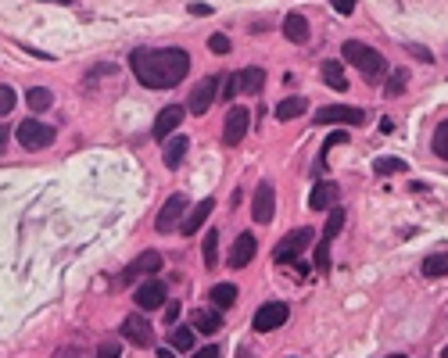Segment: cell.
<instances>
[{
	"label": "cell",
	"instance_id": "cell-1",
	"mask_svg": "<svg viewBox=\"0 0 448 358\" xmlns=\"http://www.w3.org/2000/svg\"><path fill=\"white\" fill-rule=\"evenodd\" d=\"M130 65H133V76L147 90H169V86H176V83L187 79V72H190V54L180 50V47H161V50L137 47L133 57H130Z\"/></svg>",
	"mask_w": 448,
	"mask_h": 358
},
{
	"label": "cell",
	"instance_id": "cell-2",
	"mask_svg": "<svg viewBox=\"0 0 448 358\" xmlns=\"http://www.w3.org/2000/svg\"><path fill=\"white\" fill-rule=\"evenodd\" d=\"M345 57H348V65H355V69L369 79V83L384 79V72H387L384 54H380V50H373V47H366V43H359V40H348V43H345Z\"/></svg>",
	"mask_w": 448,
	"mask_h": 358
},
{
	"label": "cell",
	"instance_id": "cell-3",
	"mask_svg": "<svg viewBox=\"0 0 448 358\" xmlns=\"http://www.w3.org/2000/svg\"><path fill=\"white\" fill-rule=\"evenodd\" d=\"M312 236H316V233H312L309 226H301V229L287 233L284 241L276 244V251H272V262H276V265H284V262H298V255H301V251L312 244Z\"/></svg>",
	"mask_w": 448,
	"mask_h": 358
},
{
	"label": "cell",
	"instance_id": "cell-4",
	"mask_svg": "<svg viewBox=\"0 0 448 358\" xmlns=\"http://www.w3.org/2000/svg\"><path fill=\"white\" fill-rule=\"evenodd\" d=\"M15 137H18V144L25 151H43V147L54 144V126L50 122H36V118H25Z\"/></svg>",
	"mask_w": 448,
	"mask_h": 358
},
{
	"label": "cell",
	"instance_id": "cell-5",
	"mask_svg": "<svg viewBox=\"0 0 448 358\" xmlns=\"http://www.w3.org/2000/svg\"><path fill=\"white\" fill-rule=\"evenodd\" d=\"M316 122H323V126H362L366 115H362V108H352V104H326L316 111Z\"/></svg>",
	"mask_w": 448,
	"mask_h": 358
},
{
	"label": "cell",
	"instance_id": "cell-6",
	"mask_svg": "<svg viewBox=\"0 0 448 358\" xmlns=\"http://www.w3.org/2000/svg\"><path fill=\"white\" fill-rule=\"evenodd\" d=\"M272 215H276V190L269 179H262L255 187V197H251V219L258 226H265V222H272Z\"/></svg>",
	"mask_w": 448,
	"mask_h": 358
},
{
	"label": "cell",
	"instance_id": "cell-7",
	"mask_svg": "<svg viewBox=\"0 0 448 358\" xmlns=\"http://www.w3.org/2000/svg\"><path fill=\"white\" fill-rule=\"evenodd\" d=\"M287 316H291V308H287L284 301H269V305H262V308L255 312L251 326H255L258 333H272L276 326H284V323H287Z\"/></svg>",
	"mask_w": 448,
	"mask_h": 358
},
{
	"label": "cell",
	"instance_id": "cell-8",
	"mask_svg": "<svg viewBox=\"0 0 448 358\" xmlns=\"http://www.w3.org/2000/svg\"><path fill=\"white\" fill-rule=\"evenodd\" d=\"M248 126H251V111L248 108H230L226 111V122H222V140H226L230 147L241 144L248 137Z\"/></svg>",
	"mask_w": 448,
	"mask_h": 358
},
{
	"label": "cell",
	"instance_id": "cell-9",
	"mask_svg": "<svg viewBox=\"0 0 448 358\" xmlns=\"http://www.w3.org/2000/svg\"><path fill=\"white\" fill-rule=\"evenodd\" d=\"M165 283H158V279H147V283H140L137 290H133V301H137V308L140 312H154V308H161L165 305Z\"/></svg>",
	"mask_w": 448,
	"mask_h": 358
},
{
	"label": "cell",
	"instance_id": "cell-10",
	"mask_svg": "<svg viewBox=\"0 0 448 358\" xmlns=\"http://www.w3.org/2000/svg\"><path fill=\"white\" fill-rule=\"evenodd\" d=\"M183 215H187V197H183V194H173L169 201L161 204V212H158L154 226H158L161 233H169V229H176V226L183 222Z\"/></svg>",
	"mask_w": 448,
	"mask_h": 358
},
{
	"label": "cell",
	"instance_id": "cell-11",
	"mask_svg": "<svg viewBox=\"0 0 448 358\" xmlns=\"http://www.w3.org/2000/svg\"><path fill=\"white\" fill-rule=\"evenodd\" d=\"M122 337L140 344V347H151L154 344V326L147 319H140V316H130V319H122Z\"/></svg>",
	"mask_w": 448,
	"mask_h": 358
},
{
	"label": "cell",
	"instance_id": "cell-12",
	"mask_svg": "<svg viewBox=\"0 0 448 358\" xmlns=\"http://www.w3.org/2000/svg\"><path fill=\"white\" fill-rule=\"evenodd\" d=\"M212 208H215V201L212 197H205L201 204H194V208H187V215H183V222H180V233L183 236H194L205 222H208V215H212Z\"/></svg>",
	"mask_w": 448,
	"mask_h": 358
},
{
	"label": "cell",
	"instance_id": "cell-13",
	"mask_svg": "<svg viewBox=\"0 0 448 358\" xmlns=\"http://www.w3.org/2000/svg\"><path fill=\"white\" fill-rule=\"evenodd\" d=\"M255 251H258L255 236H251V233H241L237 241H234V248H230V265H234V269H244V265L255 258Z\"/></svg>",
	"mask_w": 448,
	"mask_h": 358
},
{
	"label": "cell",
	"instance_id": "cell-14",
	"mask_svg": "<svg viewBox=\"0 0 448 358\" xmlns=\"http://www.w3.org/2000/svg\"><path fill=\"white\" fill-rule=\"evenodd\" d=\"M212 100H215V79H201V83L190 90V100H187V108H190L194 115H205V111L212 108Z\"/></svg>",
	"mask_w": 448,
	"mask_h": 358
},
{
	"label": "cell",
	"instance_id": "cell-15",
	"mask_svg": "<svg viewBox=\"0 0 448 358\" xmlns=\"http://www.w3.org/2000/svg\"><path fill=\"white\" fill-rule=\"evenodd\" d=\"M180 122H183V108H180V104H173V108H161L158 122H154V140H169V133H173Z\"/></svg>",
	"mask_w": 448,
	"mask_h": 358
},
{
	"label": "cell",
	"instance_id": "cell-16",
	"mask_svg": "<svg viewBox=\"0 0 448 358\" xmlns=\"http://www.w3.org/2000/svg\"><path fill=\"white\" fill-rule=\"evenodd\" d=\"M333 201H338V183H333V179H323V183H316V190L309 197V208L326 212V208H333Z\"/></svg>",
	"mask_w": 448,
	"mask_h": 358
},
{
	"label": "cell",
	"instance_id": "cell-17",
	"mask_svg": "<svg viewBox=\"0 0 448 358\" xmlns=\"http://www.w3.org/2000/svg\"><path fill=\"white\" fill-rule=\"evenodd\" d=\"M158 269H161V255H158V251H144V255L126 269L122 279H137V276H144V272H158Z\"/></svg>",
	"mask_w": 448,
	"mask_h": 358
},
{
	"label": "cell",
	"instance_id": "cell-18",
	"mask_svg": "<svg viewBox=\"0 0 448 358\" xmlns=\"http://www.w3.org/2000/svg\"><path fill=\"white\" fill-rule=\"evenodd\" d=\"M323 83L345 93V90H348V76H345V65H341V62H323Z\"/></svg>",
	"mask_w": 448,
	"mask_h": 358
},
{
	"label": "cell",
	"instance_id": "cell-19",
	"mask_svg": "<svg viewBox=\"0 0 448 358\" xmlns=\"http://www.w3.org/2000/svg\"><path fill=\"white\" fill-rule=\"evenodd\" d=\"M284 36H287L291 43H305V40H309V22H305V15H287V18H284Z\"/></svg>",
	"mask_w": 448,
	"mask_h": 358
},
{
	"label": "cell",
	"instance_id": "cell-20",
	"mask_svg": "<svg viewBox=\"0 0 448 358\" xmlns=\"http://www.w3.org/2000/svg\"><path fill=\"white\" fill-rule=\"evenodd\" d=\"M305 111H309V100H305V97H287V100L276 104V118H280V122L298 118V115H305Z\"/></svg>",
	"mask_w": 448,
	"mask_h": 358
},
{
	"label": "cell",
	"instance_id": "cell-21",
	"mask_svg": "<svg viewBox=\"0 0 448 358\" xmlns=\"http://www.w3.org/2000/svg\"><path fill=\"white\" fill-rule=\"evenodd\" d=\"M187 147H190V144H187V137H173L169 144H165V151H161V161H165V165H169V168H176V165L183 161Z\"/></svg>",
	"mask_w": 448,
	"mask_h": 358
},
{
	"label": "cell",
	"instance_id": "cell-22",
	"mask_svg": "<svg viewBox=\"0 0 448 358\" xmlns=\"http://www.w3.org/2000/svg\"><path fill=\"white\" fill-rule=\"evenodd\" d=\"M237 83H241V93H258L262 83H265V72H262L258 65H251V69H244V72L237 76Z\"/></svg>",
	"mask_w": 448,
	"mask_h": 358
},
{
	"label": "cell",
	"instance_id": "cell-23",
	"mask_svg": "<svg viewBox=\"0 0 448 358\" xmlns=\"http://www.w3.org/2000/svg\"><path fill=\"white\" fill-rule=\"evenodd\" d=\"M237 294H241V290H237L234 283H215V287H212V301H215L219 308H230V305L237 301Z\"/></svg>",
	"mask_w": 448,
	"mask_h": 358
},
{
	"label": "cell",
	"instance_id": "cell-24",
	"mask_svg": "<svg viewBox=\"0 0 448 358\" xmlns=\"http://www.w3.org/2000/svg\"><path fill=\"white\" fill-rule=\"evenodd\" d=\"M219 326H222V319H219V312H194V330H201V333H219Z\"/></svg>",
	"mask_w": 448,
	"mask_h": 358
},
{
	"label": "cell",
	"instance_id": "cell-25",
	"mask_svg": "<svg viewBox=\"0 0 448 358\" xmlns=\"http://www.w3.org/2000/svg\"><path fill=\"white\" fill-rule=\"evenodd\" d=\"M25 100H29V108H33V111H47V108L54 104V97H50V90H47V86H33V90L25 93Z\"/></svg>",
	"mask_w": 448,
	"mask_h": 358
},
{
	"label": "cell",
	"instance_id": "cell-26",
	"mask_svg": "<svg viewBox=\"0 0 448 358\" xmlns=\"http://www.w3.org/2000/svg\"><path fill=\"white\" fill-rule=\"evenodd\" d=\"M423 276H427V279L448 276V255H430V258L423 262Z\"/></svg>",
	"mask_w": 448,
	"mask_h": 358
},
{
	"label": "cell",
	"instance_id": "cell-27",
	"mask_svg": "<svg viewBox=\"0 0 448 358\" xmlns=\"http://www.w3.org/2000/svg\"><path fill=\"white\" fill-rule=\"evenodd\" d=\"M406 83H409V72L406 69H395V72H391V79H387V86H384V97H402Z\"/></svg>",
	"mask_w": 448,
	"mask_h": 358
},
{
	"label": "cell",
	"instance_id": "cell-28",
	"mask_svg": "<svg viewBox=\"0 0 448 358\" xmlns=\"http://www.w3.org/2000/svg\"><path fill=\"white\" fill-rule=\"evenodd\" d=\"M219 265V233H205V269H215Z\"/></svg>",
	"mask_w": 448,
	"mask_h": 358
},
{
	"label": "cell",
	"instance_id": "cell-29",
	"mask_svg": "<svg viewBox=\"0 0 448 358\" xmlns=\"http://www.w3.org/2000/svg\"><path fill=\"white\" fill-rule=\"evenodd\" d=\"M341 226H345V208H338V204H333V208H330V219H326V229H323V236H326V241H333V236L341 233Z\"/></svg>",
	"mask_w": 448,
	"mask_h": 358
},
{
	"label": "cell",
	"instance_id": "cell-30",
	"mask_svg": "<svg viewBox=\"0 0 448 358\" xmlns=\"http://www.w3.org/2000/svg\"><path fill=\"white\" fill-rule=\"evenodd\" d=\"M406 168H409V165H406L402 158H377V161H373V172H377V175H391V172H406Z\"/></svg>",
	"mask_w": 448,
	"mask_h": 358
},
{
	"label": "cell",
	"instance_id": "cell-31",
	"mask_svg": "<svg viewBox=\"0 0 448 358\" xmlns=\"http://www.w3.org/2000/svg\"><path fill=\"white\" fill-rule=\"evenodd\" d=\"M434 154L448 161V122H437L434 129Z\"/></svg>",
	"mask_w": 448,
	"mask_h": 358
},
{
	"label": "cell",
	"instance_id": "cell-32",
	"mask_svg": "<svg viewBox=\"0 0 448 358\" xmlns=\"http://www.w3.org/2000/svg\"><path fill=\"white\" fill-rule=\"evenodd\" d=\"M173 347L190 351V347H194V330H190V326H176V330H173Z\"/></svg>",
	"mask_w": 448,
	"mask_h": 358
},
{
	"label": "cell",
	"instance_id": "cell-33",
	"mask_svg": "<svg viewBox=\"0 0 448 358\" xmlns=\"http://www.w3.org/2000/svg\"><path fill=\"white\" fill-rule=\"evenodd\" d=\"M330 244H333V241H326V236H323L319 248H316V269H319V272L330 269Z\"/></svg>",
	"mask_w": 448,
	"mask_h": 358
},
{
	"label": "cell",
	"instance_id": "cell-34",
	"mask_svg": "<svg viewBox=\"0 0 448 358\" xmlns=\"http://www.w3.org/2000/svg\"><path fill=\"white\" fill-rule=\"evenodd\" d=\"M208 50H212V54H230V36L212 33V36H208Z\"/></svg>",
	"mask_w": 448,
	"mask_h": 358
},
{
	"label": "cell",
	"instance_id": "cell-35",
	"mask_svg": "<svg viewBox=\"0 0 448 358\" xmlns=\"http://www.w3.org/2000/svg\"><path fill=\"white\" fill-rule=\"evenodd\" d=\"M222 100H234V97H241V83H237V76H226V83H222V93H219Z\"/></svg>",
	"mask_w": 448,
	"mask_h": 358
},
{
	"label": "cell",
	"instance_id": "cell-36",
	"mask_svg": "<svg viewBox=\"0 0 448 358\" xmlns=\"http://www.w3.org/2000/svg\"><path fill=\"white\" fill-rule=\"evenodd\" d=\"M15 108V90L8 83H0V115H8Z\"/></svg>",
	"mask_w": 448,
	"mask_h": 358
},
{
	"label": "cell",
	"instance_id": "cell-37",
	"mask_svg": "<svg viewBox=\"0 0 448 358\" xmlns=\"http://www.w3.org/2000/svg\"><path fill=\"white\" fill-rule=\"evenodd\" d=\"M341 144H348V133H345V129H341V133H330V137H326V144H323V158H326V151L341 147Z\"/></svg>",
	"mask_w": 448,
	"mask_h": 358
},
{
	"label": "cell",
	"instance_id": "cell-38",
	"mask_svg": "<svg viewBox=\"0 0 448 358\" xmlns=\"http://www.w3.org/2000/svg\"><path fill=\"white\" fill-rule=\"evenodd\" d=\"M330 4H333V11H338V15H352L359 0H330Z\"/></svg>",
	"mask_w": 448,
	"mask_h": 358
},
{
	"label": "cell",
	"instance_id": "cell-39",
	"mask_svg": "<svg viewBox=\"0 0 448 358\" xmlns=\"http://www.w3.org/2000/svg\"><path fill=\"white\" fill-rule=\"evenodd\" d=\"M122 351H119V344H100V351H97V358H119Z\"/></svg>",
	"mask_w": 448,
	"mask_h": 358
},
{
	"label": "cell",
	"instance_id": "cell-40",
	"mask_svg": "<svg viewBox=\"0 0 448 358\" xmlns=\"http://www.w3.org/2000/svg\"><path fill=\"white\" fill-rule=\"evenodd\" d=\"M190 15H197V18H208V15H212V4H201V0H197V4H190Z\"/></svg>",
	"mask_w": 448,
	"mask_h": 358
},
{
	"label": "cell",
	"instance_id": "cell-41",
	"mask_svg": "<svg viewBox=\"0 0 448 358\" xmlns=\"http://www.w3.org/2000/svg\"><path fill=\"white\" fill-rule=\"evenodd\" d=\"M190 358H222V354H219V347H201V351H194Z\"/></svg>",
	"mask_w": 448,
	"mask_h": 358
},
{
	"label": "cell",
	"instance_id": "cell-42",
	"mask_svg": "<svg viewBox=\"0 0 448 358\" xmlns=\"http://www.w3.org/2000/svg\"><path fill=\"white\" fill-rule=\"evenodd\" d=\"M165 319H169V326L180 319V305H176V301H173V305H165Z\"/></svg>",
	"mask_w": 448,
	"mask_h": 358
},
{
	"label": "cell",
	"instance_id": "cell-43",
	"mask_svg": "<svg viewBox=\"0 0 448 358\" xmlns=\"http://www.w3.org/2000/svg\"><path fill=\"white\" fill-rule=\"evenodd\" d=\"M4 144H8V126L0 122V151H4Z\"/></svg>",
	"mask_w": 448,
	"mask_h": 358
},
{
	"label": "cell",
	"instance_id": "cell-44",
	"mask_svg": "<svg viewBox=\"0 0 448 358\" xmlns=\"http://www.w3.org/2000/svg\"><path fill=\"white\" fill-rule=\"evenodd\" d=\"M158 358H176V354H173V347H161V351H158Z\"/></svg>",
	"mask_w": 448,
	"mask_h": 358
},
{
	"label": "cell",
	"instance_id": "cell-45",
	"mask_svg": "<svg viewBox=\"0 0 448 358\" xmlns=\"http://www.w3.org/2000/svg\"><path fill=\"white\" fill-rule=\"evenodd\" d=\"M387 358H406V354H387Z\"/></svg>",
	"mask_w": 448,
	"mask_h": 358
},
{
	"label": "cell",
	"instance_id": "cell-46",
	"mask_svg": "<svg viewBox=\"0 0 448 358\" xmlns=\"http://www.w3.org/2000/svg\"><path fill=\"white\" fill-rule=\"evenodd\" d=\"M441 358H448V347H444V351H441Z\"/></svg>",
	"mask_w": 448,
	"mask_h": 358
}]
</instances>
